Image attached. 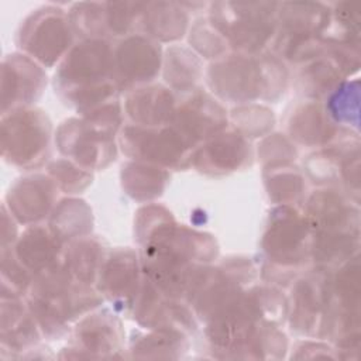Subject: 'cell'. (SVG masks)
Here are the masks:
<instances>
[{"label": "cell", "mask_w": 361, "mask_h": 361, "mask_svg": "<svg viewBox=\"0 0 361 361\" xmlns=\"http://www.w3.org/2000/svg\"><path fill=\"white\" fill-rule=\"evenodd\" d=\"M278 7L275 3H216L210 10V23L231 47L258 51L275 31Z\"/></svg>", "instance_id": "6da1fadb"}, {"label": "cell", "mask_w": 361, "mask_h": 361, "mask_svg": "<svg viewBox=\"0 0 361 361\" xmlns=\"http://www.w3.org/2000/svg\"><path fill=\"white\" fill-rule=\"evenodd\" d=\"M58 83L61 90L69 96L75 90H79L80 96L83 89H90L93 106L96 102H109L111 96L99 92V89L100 83L117 87L113 48L104 39L93 38L78 44L65 58L58 72Z\"/></svg>", "instance_id": "7a4b0ae2"}, {"label": "cell", "mask_w": 361, "mask_h": 361, "mask_svg": "<svg viewBox=\"0 0 361 361\" xmlns=\"http://www.w3.org/2000/svg\"><path fill=\"white\" fill-rule=\"evenodd\" d=\"M72 34L69 16L58 7L47 6L35 10L21 25L20 47L39 62L52 65L69 49Z\"/></svg>", "instance_id": "3957f363"}, {"label": "cell", "mask_w": 361, "mask_h": 361, "mask_svg": "<svg viewBox=\"0 0 361 361\" xmlns=\"http://www.w3.org/2000/svg\"><path fill=\"white\" fill-rule=\"evenodd\" d=\"M267 59L258 61L237 55L212 66L209 76L213 90L230 100H252L268 92L269 85L264 73Z\"/></svg>", "instance_id": "277c9868"}, {"label": "cell", "mask_w": 361, "mask_h": 361, "mask_svg": "<svg viewBox=\"0 0 361 361\" xmlns=\"http://www.w3.org/2000/svg\"><path fill=\"white\" fill-rule=\"evenodd\" d=\"M121 141L126 152L138 159L178 166L192 158L189 155L192 145L173 127L161 131L140 127L127 128Z\"/></svg>", "instance_id": "5b68a950"}, {"label": "cell", "mask_w": 361, "mask_h": 361, "mask_svg": "<svg viewBox=\"0 0 361 361\" xmlns=\"http://www.w3.org/2000/svg\"><path fill=\"white\" fill-rule=\"evenodd\" d=\"M117 87L151 80L159 71L161 48L151 38L131 35L113 49Z\"/></svg>", "instance_id": "8992f818"}, {"label": "cell", "mask_w": 361, "mask_h": 361, "mask_svg": "<svg viewBox=\"0 0 361 361\" xmlns=\"http://www.w3.org/2000/svg\"><path fill=\"white\" fill-rule=\"evenodd\" d=\"M10 117V157L21 165H35L48 151L51 126L41 111L20 110Z\"/></svg>", "instance_id": "52a82bcc"}, {"label": "cell", "mask_w": 361, "mask_h": 361, "mask_svg": "<svg viewBox=\"0 0 361 361\" xmlns=\"http://www.w3.org/2000/svg\"><path fill=\"white\" fill-rule=\"evenodd\" d=\"M305 220L307 228L320 234H354L358 235V212L341 195L333 190L313 195L307 202Z\"/></svg>", "instance_id": "ba28073f"}, {"label": "cell", "mask_w": 361, "mask_h": 361, "mask_svg": "<svg viewBox=\"0 0 361 361\" xmlns=\"http://www.w3.org/2000/svg\"><path fill=\"white\" fill-rule=\"evenodd\" d=\"M175 130L190 144L196 140L214 135L226 123V114L209 94L197 92L183 106L175 110L172 120Z\"/></svg>", "instance_id": "9c48e42d"}, {"label": "cell", "mask_w": 361, "mask_h": 361, "mask_svg": "<svg viewBox=\"0 0 361 361\" xmlns=\"http://www.w3.org/2000/svg\"><path fill=\"white\" fill-rule=\"evenodd\" d=\"M63 127V131L59 133V147L66 155H72L75 161H80L90 168L103 166L109 159H111V135L96 130L94 126L87 127V137H85V126L80 123Z\"/></svg>", "instance_id": "30bf717a"}, {"label": "cell", "mask_w": 361, "mask_h": 361, "mask_svg": "<svg viewBox=\"0 0 361 361\" xmlns=\"http://www.w3.org/2000/svg\"><path fill=\"white\" fill-rule=\"evenodd\" d=\"M137 282V258L131 251H117L100 269V285L111 300L128 303L135 299Z\"/></svg>", "instance_id": "8fae6325"}, {"label": "cell", "mask_w": 361, "mask_h": 361, "mask_svg": "<svg viewBox=\"0 0 361 361\" xmlns=\"http://www.w3.org/2000/svg\"><path fill=\"white\" fill-rule=\"evenodd\" d=\"M127 111L137 126H161L172 120L173 97L162 86L141 87L127 99Z\"/></svg>", "instance_id": "7c38bea8"}, {"label": "cell", "mask_w": 361, "mask_h": 361, "mask_svg": "<svg viewBox=\"0 0 361 361\" xmlns=\"http://www.w3.org/2000/svg\"><path fill=\"white\" fill-rule=\"evenodd\" d=\"M140 24L149 37L172 41L183 35L188 25V16L175 3H148L142 6Z\"/></svg>", "instance_id": "4fadbf2b"}, {"label": "cell", "mask_w": 361, "mask_h": 361, "mask_svg": "<svg viewBox=\"0 0 361 361\" xmlns=\"http://www.w3.org/2000/svg\"><path fill=\"white\" fill-rule=\"evenodd\" d=\"M59 250V237L52 230L35 227L21 238L17 257L27 268L35 272H44L56 265L55 258H58Z\"/></svg>", "instance_id": "5bb4252c"}, {"label": "cell", "mask_w": 361, "mask_h": 361, "mask_svg": "<svg viewBox=\"0 0 361 361\" xmlns=\"http://www.w3.org/2000/svg\"><path fill=\"white\" fill-rule=\"evenodd\" d=\"M193 158L196 165H200L204 171H231L247 158V144L240 134H223L216 141L202 147Z\"/></svg>", "instance_id": "9a60e30c"}, {"label": "cell", "mask_w": 361, "mask_h": 361, "mask_svg": "<svg viewBox=\"0 0 361 361\" xmlns=\"http://www.w3.org/2000/svg\"><path fill=\"white\" fill-rule=\"evenodd\" d=\"M14 212L24 221H32L47 216L54 196L55 186L45 176H32L24 179L21 186L14 190Z\"/></svg>", "instance_id": "2e32d148"}, {"label": "cell", "mask_w": 361, "mask_h": 361, "mask_svg": "<svg viewBox=\"0 0 361 361\" xmlns=\"http://www.w3.org/2000/svg\"><path fill=\"white\" fill-rule=\"evenodd\" d=\"M71 255L66 257V268L72 275H75L80 282L90 283L94 275L103 267V250L102 247L89 240H82L71 247Z\"/></svg>", "instance_id": "e0dca14e"}, {"label": "cell", "mask_w": 361, "mask_h": 361, "mask_svg": "<svg viewBox=\"0 0 361 361\" xmlns=\"http://www.w3.org/2000/svg\"><path fill=\"white\" fill-rule=\"evenodd\" d=\"M176 52L178 54H171V63H168V68H166V78L171 76L168 82L171 80V83L176 89L186 92L193 89V85L199 78V73H200L199 62L192 66H188L195 61H197L196 55L193 52L189 54L183 48L180 49L176 48Z\"/></svg>", "instance_id": "ac0fdd59"}, {"label": "cell", "mask_w": 361, "mask_h": 361, "mask_svg": "<svg viewBox=\"0 0 361 361\" xmlns=\"http://www.w3.org/2000/svg\"><path fill=\"white\" fill-rule=\"evenodd\" d=\"M353 83H340L331 96L330 114L336 117L337 121L353 123L351 116L357 118V106H358V87L353 89Z\"/></svg>", "instance_id": "d6986e66"}]
</instances>
